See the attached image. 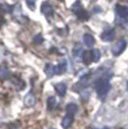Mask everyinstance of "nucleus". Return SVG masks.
Masks as SVG:
<instances>
[{"mask_svg":"<svg viewBox=\"0 0 128 129\" xmlns=\"http://www.w3.org/2000/svg\"><path fill=\"white\" fill-rule=\"evenodd\" d=\"M116 14L120 19H122L124 21L128 20V7L122 6V5H117L116 6Z\"/></svg>","mask_w":128,"mask_h":129,"instance_id":"nucleus-5","label":"nucleus"},{"mask_svg":"<svg viewBox=\"0 0 128 129\" xmlns=\"http://www.w3.org/2000/svg\"><path fill=\"white\" fill-rule=\"evenodd\" d=\"M66 70H68V62L65 61V59H63V61H61L60 63H58L57 66H55V74H63L65 73Z\"/></svg>","mask_w":128,"mask_h":129,"instance_id":"nucleus-8","label":"nucleus"},{"mask_svg":"<svg viewBox=\"0 0 128 129\" xmlns=\"http://www.w3.org/2000/svg\"><path fill=\"white\" fill-rule=\"evenodd\" d=\"M115 29L112 28H109V29H106L105 31L101 34V39L102 41H106V42H111L112 39L115 38Z\"/></svg>","mask_w":128,"mask_h":129,"instance_id":"nucleus-6","label":"nucleus"},{"mask_svg":"<svg viewBox=\"0 0 128 129\" xmlns=\"http://www.w3.org/2000/svg\"><path fill=\"white\" fill-rule=\"evenodd\" d=\"M52 129H55V128H52Z\"/></svg>","mask_w":128,"mask_h":129,"instance_id":"nucleus-24","label":"nucleus"},{"mask_svg":"<svg viewBox=\"0 0 128 129\" xmlns=\"http://www.w3.org/2000/svg\"><path fill=\"white\" fill-rule=\"evenodd\" d=\"M27 5L29 6V8L35 9V0H26Z\"/></svg>","mask_w":128,"mask_h":129,"instance_id":"nucleus-21","label":"nucleus"},{"mask_svg":"<svg viewBox=\"0 0 128 129\" xmlns=\"http://www.w3.org/2000/svg\"><path fill=\"white\" fill-rule=\"evenodd\" d=\"M92 56H93V62H99L100 58H101V53H100L99 49H93Z\"/></svg>","mask_w":128,"mask_h":129,"instance_id":"nucleus-19","label":"nucleus"},{"mask_svg":"<svg viewBox=\"0 0 128 129\" xmlns=\"http://www.w3.org/2000/svg\"><path fill=\"white\" fill-rule=\"evenodd\" d=\"M45 74L48 78H52L53 75H55V66L52 64H46L45 65Z\"/></svg>","mask_w":128,"mask_h":129,"instance_id":"nucleus-15","label":"nucleus"},{"mask_svg":"<svg viewBox=\"0 0 128 129\" xmlns=\"http://www.w3.org/2000/svg\"><path fill=\"white\" fill-rule=\"evenodd\" d=\"M102 129H109V128H106V127H105V128H102Z\"/></svg>","mask_w":128,"mask_h":129,"instance_id":"nucleus-23","label":"nucleus"},{"mask_svg":"<svg viewBox=\"0 0 128 129\" xmlns=\"http://www.w3.org/2000/svg\"><path fill=\"white\" fill-rule=\"evenodd\" d=\"M41 10H42V12H43V14L45 15L46 17H51L52 15H53V12H54L53 7H52L47 1H45V2H43V4H42Z\"/></svg>","mask_w":128,"mask_h":129,"instance_id":"nucleus-7","label":"nucleus"},{"mask_svg":"<svg viewBox=\"0 0 128 129\" xmlns=\"http://www.w3.org/2000/svg\"><path fill=\"white\" fill-rule=\"evenodd\" d=\"M9 76V70L5 65L0 66V79H7Z\"/></svg>","mask_w":128,"mask_h":129,"instance_id":"nucleus-16","label":"nucleus"},{"mask_svg":"<svg viewBox=\"0 0 128 129\" xmlns=\"http://www.w3.org/2000/svg\"><path fill=\"white\" fill-rule=\"evenodd\" d=\"M72 10L75 14V16H77L78 18L80 19V20L84 21V20H88V19H89V15H88L87 10L83 8L82 5H81L79 1H77L74 5H73Z\"/></svg>","mask_w":128,"mask_h":129,"instance_id":"nucleus-2","label":"nucleus"},{"mask_svg":"<svg viewBox=\"0 0 128 129\" xmlns=\"http://www.w3.org/2000/svg\"><path fill=\"white\" fill-rule=\"evenodd\" d=\"M83 43H84V45L87 46L88 48L93 47V45H94V43H95L94 37L91 35V34H84V36H83Z\"/></svg>","mask_w":128,"mask_h":129,"instance_id":"nucleus-10","label":"nucleus"},{"mask_svg":"<svg viewBox=\"0 0 128 129\" xmlns=\"http://www.w3.org/2000/svg\"><path fill=\"white\" fill-rule=\"evenodd\" d=\"M73 120H74V116L68 115V113H66V116L63 118V120H62V127L64 129H68L73 123Z\"/></svg>","mask_w":128,"mask_h":129,"instance_id":"nucleus-11","label":"nucleus"},{"mask_svg":"<svg viewBox=\"0 0 128 129\" xmlns=\"http://www.w3.org/2000/svg\"><path fill=\"white\" fill-rule=\"evenodd\" d=\"M94 89L100 99H105L110 90V82L108 78H99L94 83Z\"/></svg>","mask_w":128,"mask_h":129,"instance_id":"nucleus-1","label":"nucleus"},{"mask_svg":"<svg viewBox=\"0 0 128 129\" xmlns=\"http://www.w3.org/2000/svg\"><path fill=\"white\" fill-rule=\"evenodd\" d=\"M13 83L15 84V85H16V88L18 89V90H23L24 86H25V83H24L21 80L17 79V78H14V79H13Z\"/></svg>","mask_w":128,"mask_h":129,"instance_id":"nucleus-18","label":"nucleus"},{"mask_svg":"<svg viewBox=\"0 0 128 129\" xmlns=\"http://www.w3.org/2000/svg\"><path fill=\"white\" fill-rule=\"evenodd\" d=\"M89 74H85V75H83L82 78L79 80V82L77 84H74V86H73V90L79 92V91L83 90V89H85L88 86V83H89Z\"/></svg>","mask_w":128,"mask_h":129,"instance_id":"nucleus-4","label":"nucleus"},{"mask_svg":"<svg viewBox=\"0 0 128 129\" xmlns=\"http://www.w3.org/2000/svg\"><path fill=\"white\" fill-rule=\"evenodd\" d=\"M43 41H44V38H43V36H42V34H37L35 37H34V39H33V42L35 44H42L43 43Z\"/></svg>","mask_w":128,"mask_h":129,"instance_id":"nucleus-20","label":"nucleus"},{"mask_svg":"<svg viewBox=\"0 0 128 129\" xmlns=\"http://www.w3.org/2000/svg\"><path fill=\"white\" fill-rule=\"evenodd\" d=\"M66 90H68V88H66V84L65 83H57V84H55V91L57 92L58 95H61V96H64L65 95V93H66Z\"/></svg>","mask_w":128,"mask_h":129,"instance_id":"nucleus-13","label":"nucleus"},{"mask_svg":"<svg viewBox=\"0 0 128 129\" xmlns=\"http://www.w3.org/2000/svg\"><path fill=\"white\" fill-rule=\"evenodd\" d=\"M24 101H25V105L27 107H33V106H35V103H36V98L33 92H29L25 96V100Z\"/></svg>","mask_w":128,"mask_h":129,"instance_id":"nucleus-12","label":"nucleus"},{"mask_svg":"<svg viewBox=\"0 0 128 129\" xmlns=\"http://www.w3.org/2000/svg\"><path fill=\"white\" fill-rule=\"evenodd\" d=\"M77 48H79V51H80V52L82 51V49H81V46H80V45H77ZM73 52H74V53H73V54H74L75 56H78L79 54H80V53H79V52L77 51V49H73Z\"/></svg>","mask_w":128,"mask_h":129,"instance_id":"nucleus-22","label":"nucleus"},{"mask_svg":"<svg viewBox=\"0 0 128 129\" xmlns=\"http://www.w3.org/2000/svg\"><path fill=\"white\" fill-rule=\"evenodd\" d=\"M77 111H78V106L75 105V103H69V105L66 106V113H68V115L74 116L75 113H77Z\"/></svg>","mask_w":128,"mask_h":129,"instance_id":"nucleus-14","label":"nucleus"},{"mask_svg":"<svg viewBox=\"0 0 128 129\" xmlns=\"http://www.w3.org/2000/svg\"><path fill=\"white\" fill-rule=\"evenodd\" d=\"M126 47H127V41L126 39H120V41H118L117 43L112 46V48H111L112 54H114L115 56H119L120 54L126 49Z\"/></svg>","mask_w":128,"mask_h":129,"instance_id":"nucleus-3","label":"nucleus"},{"mask_svg":"<svg viewBox=\"0 0 128 129\" xmlns=\"http://www.w3.org/2000/svg\"><path fill=\"white\" fill-rule=\"evenodd\" d=\"M82 61L85 65H90L93 62V56H92V51H84L82 53Z\"/></svg>","mask_w":128,"mask_h":129,"instance_id":"nucleus-9","label":"nucleus"},{"mask_svg":"<svg viewBox=\"0 0 128 129\" xmlns=\"http://www.w3.org/2000/svg\"><path fill=\"white\" fill-rule=\"evenodd\" d=\"M56 106V99L54 96H48L47 99V109L48 110H53Z\"/></svg>","mask_w":128,"mask_h":129,"instance_id":"nucleus-17","label":"nucleus"}]
</instances>
